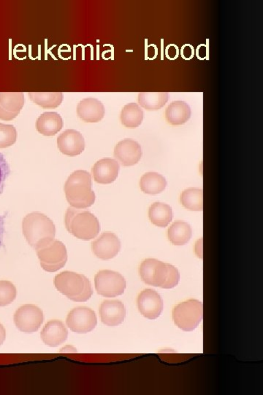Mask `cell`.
<instances>
[{"instance_id": "1", "label": "cell", "mask_w": 263, "mask_h": 395, "mask_svg": "<svg viewBox=\"0 0 263 395\" xmlns=\"http://www.w3.org/2000/svg\"><path fill=\"white\" fill-rule=\"evenodd\" d=\"M91 174L78 170L71 174L65 184L66 200L76 209H87L95 204V193L93 191Z\"/></svg>"}, {"instance_id": "2", "label": "cell", "mask_w": 263, "mask_h": 395, "mask_svg": "<svg viewBox=\"0 0 263 395\" xmlns=\"http://www.w3.org/2000/svg\"><path fill=\"white\" fill-rule=\"evenodd\" d=\"M139 275L146 284L165 289L175 288L180 280L179 272L174 266L155 259L142 261Z\"/></svg>"}, {"instance_id": "3", "label": "cell", "mask_w": 263, "mask_h": 395, "mask_svg": "<svg viewBox=\"0 0 263 395\" xmlns=\"http://www.w3.org/2000/svg\"><path fill=\"white\" fill-rule=\"evenodd\" d=\"M65 224L69 233L84 241L95 239L101 229L98 219L93 213L72 206L65 213Z\"/></svg>"}, {"instance_id": "4", "label": "cell", "mask_w": 263, "mask_h": 395, "mask_svg": "<svg viewBox=\"0 0 263 395\" xmlns=\"http://www.w3.org/2000/svg\"><path fill=\"white\" fill-rule=\"evenodd\" d=\"M23 235L29 245L36 250L43 243L55 239L56 226L52 220L41 213L26 215L22 222Z\"/></svg>"}, {"instance_id": "5", "label": "cell", "mask_w": 263, "mask_h": 395, "mask_svg": "<svg viewBox=\"0 0 263 395\" xmlns=\"http://www.w3.org/2000/svg\"><path fill=\"white\" fill-rule=\"evenodd\" d=\"M54 284L59 292L77 303H84L93 295L89 279L82 274L62 272L55 276Z\"/></svg>"}, {"instance_id": "6", "label": "cell", "mask_w": 263, "mask_h": 395, "mask_svg": "<svg viewBox=\"0 0 263 395\" xmlns=\"http://www.w3.org/2000/svg\"><path fill=\"white\" fill-rule=\"evenodd\" d=\"M36 250L42 268L48 273L61 270L67 261V248L59 240L54 239L45 242Z\"/></svg>"}, {"instance_id": "7", "label": "cell", "mask_w": 263, "mask_h": 395, "mask_svg": "<svg viewBox=\"0 0 263 395\" xmlns=\"http://www.w3.org/2000/svg\"><path fill=\"white\" fill-rule=\"evenodd\" d=\"M203 317V306L198 299H189L177 305L173 310V319L183 331L192 332L201 323Z\"/></svg>"}, {"instance_id": "8", "label": "cell", "mask_w": 263, "mask_h": 395, "mask_svg": "<svg viewBox=\"0 0 263 395\" xmlns=\"http://www.w3.org/2000/svg\"><path fill=\"white\" fill-rule=\"evenodd\" d=\"M95 286L99 295L110 298L123 295L127 283L120 273L106 270L96 274Z\"/></svg>"}, {"instance_id": "9", "label": "cell", "mask_w": 263, "mask_h": 395, "mask_svg": "<svg viewBox=\"0 0 263 395\" xmlns=\"http://www.w3.org/2000/svg\"><path fill=\"white\" fill-rule=\"evenodd\" d=\"M14 321L19 331L25 333L36 332L43 323V312L36 306H23L16 311Z\"/></svg>"}, {"instance_id": "10", "label": "cell", "mask_w": 263, "mask_h": 395, "mask_svg": "<svg viewBox=\"0 0 263 395\" xmlns=\"http://www.w3.org/2000/svg\"><path fill=\"white\" fill-rule=\"evenodd\" d=\"M66 323L68 328L73 332L86 334L95 330L98 319L93 310L79 307L68 313Z\"/></svg>"}, {"instance_id": "11", "label": "cell", "mask_w": 263, "mask_h": 395, "mask_svg": "<svg viewBox=\"0 0 263 395\" xmlns=\"http://www.w3.org/2000/svg\"><path fill=\"white\" fill-rule=\"evenodd\" d=\"M137 306L141 314L150 320L156 319L162 314L163 300L153 289H145L140 293L137 299Z\"/></svg>"}, {"instance_id": "12", "label": "cell", "mask_w": 263, "mask_h": 395, "mask_svg": "<svg viewBox=\"0 0 263 395\" xmlns=\"http://www.w3.org/2000/svg\"><path fill=\"white\" fill-rule=\"evenodd\" d=\"M91 250L98 259L110 260L121 250V242L112 232H104L91 243Z\"/></svg>"}, {"instance_id": "13", "label": "cell", "mask_w": 263, "mask_h": 395, "mask_svg": "<svg viewBox=\"0 0 263 395\" xmlns=\"http://www.w3.org/2000/svg\"><path fill=\"white\" fill-rule=\"evenodd\" d=\"M114 158L123 167H133L139 164L142 157L141 145L133 139L126 138L114 148Z\"/></svg>"}, {"instance_id": "14", "label": "cell", "mask_w": 263, "mask_h": 395, "mask_svg": "<svg viewBox=\"0 0 263 395\" xmlns=\"http://www.w3.org/2000/svg\"><path fill=\"white\" fill-rule=\"evenodd\" d=\"M25 102L23 92H0V120H14L24 107Z\"/></svg>"}, {"instance_id": "15", "label": "cell", "mask_w": 263, "mask_h": 395, "mask_svg": "<svg viewBox=\"0 0 263 395\" xmlns=\"http://www.w3.org/2000/svg\"><path fill=\"white\" fill-rule=\"evenodd\" d=\"M57 147L65 156L81 155L85 149L84 136L76 130H66L57 138Z\"/></svg>"}, {"instance_id": "16", "label": "cell", "mask_w": 263, "mask_h": 395, "mask_svg": "<svg viewBox=\"0 0 263 395\" xmlns=\"http://www.w3.org/2000/svg\"><path fill=\"white\" fill-rule=\"evenodd\" d=\"M101 321L109 327H117L122 323L126 317L124 305L119 300H107L100 308Z\"/></svg>"}, {"instance_id": "17", "label": "cell", "mask_w": 263, "mask_h": 395, "mask_svg": "<svg viewBox=\"0 0 263 395\" xmlns=\"http://www.w3.org/2000/svg\"><path fill=\"white\" fill-rule=\"evenodd\" d=\"M120 166L119 162L112 158H104L95 162L91 169L94 180L99 184H111L119 175Z\"/></svg>"}, {"instance_id": "18", "label": "cell", "mask_w": 263, "mask_h": 395, "mask_svg": "<svg viewBox=\"0 0 263 395\" xmlns=\"http://www.w3.org/2000/svg\"><path fill=\"white\" fill-rule=\"evenodd\" d=\"M104 104L96 98H87L78 104V117L85 122H98L104 119Z\"/></svg>"}, {"instance_id": "19", "label": "cell", "mask_w": 263, "mask_h": 395, "mask_svg": "<svg viewBox=\"0 0 263 395\" xmlns=\"http://www.w3.org/2000/svg\"><path fill=\"white\" fill-rule=\"evenodd\" d=\"M67 337V329L65 323L59 320L49 321L41 333L43 342L50 347H56L64 343Z\"/></svg>"}, {"instance_id": "20", "label": "cell", "mask_w": 263, "mask_h": 395, "mask_svg": "<svg viewBox=\"0 0 263 395\" xmlns=\"http://www.w3.org/2000/svg\"><path fill=\"white\" fill-rule=\"evenodd\" d=\"M63 126V120L60 114L56 112L43 113L36 122L37 131L45 136H55L62 129Z\"/></svg>"}, {"instance_id": "21", "label": "cell", "mask_w": 263, "mask_h": 395, "mask_svg": "<svg viewBox=\"0 0 263 395\" xmlns=\"http://www.w3.org/2000/svg\"><path fill=\"white\" fill-rule=\"evenodd\" d=\"M191 118V109L185 101L176 100L171 103L165 110V119L172 125H182Z\"/></svg>"}, {"instance_id": "22", "label": "cell", "mask_w": 263, "mask_h": 395, "mask_svg": "<svg viewBox=\"0 0 263 395\" xmlns=\"http://www.w3.org/2000/svg\"><path fill=\"white\" fill-rule=\"evenodd\" d=\"M173 215L172 208L167 204L155 202L148 209V217L157 227H167L172 222Z\"/></svg>"}, {"instance_id": "23", "label": "cell", "mask_w": 263, "mask_h": 395, "mask_svg": "<svg viewBox=\"0 0 263 395\" xmlns=\"http://www.w3.org/2000/svg\"><path fill=\"white\" fill-rule=\"evenodd\" d=\"M139 185L144 193L157 195L165 190L167 181L161 174L157 172H148L141 178Z\"/></svg>"}, {"instance_id": "24", "label": "cell", "mask_w": 263, "mask_h": 395, "mask_svg": "<svg viewBox=\"0 0 263 395\" xmlns=\"http://www.w3.org/2000/svg\"><path fill=\"white\" fill-rule=\"evenodd\" d=\"M192 230L189 224L185 222H174L168 230V237L169 241L174 246H185L191 239Z\"/></svg>"}, {"instance_id": "25", "label": "cell", "mask_w": 263, "mask_h": 395, "mask_svg": "<svg viewBox=\"0 0 263 395\" xmlns=\"http://www.w3.org/2000/svg\"><path fill=\"white\" fill-rule=\"evenodd\" d=\"M144 117L143 109L139 104L134 103L125 105L120 115L122 124L130 129L139 127L143 122Z\"/></svg>"}, {"instance_id": "26", "label": "cell", "mask_w": 263, "mask_h": 395, "mask_svg": "<svg viewBox=\"0 0 263 395\" xmlns=\"http://www.w3.org/2000/svg\"><path fill=\"white\" fill-rule=\"evenodd\" d=\"M168 101V92H141L138 96L139 105L147 111L162 109Z\"/></svg>"}, {"instance_id": "27", "label": "cell", "mask_w": 263, "mask_h": 395, "mask_svg": "<svg viewBox=\"0 0 263 395\" xmlns=\"http://www.w3.org/2000/svg\"><path fill=\"white\" fill-rule=\"evenodd\" d=\"M31 100L44 109L59 107L63 100L62 92H29Z\"/></svg>"}, {"instance_id": "28", "label": "cell", "mask_w": 263, "mask_h": 395, "mask_svg": "<svg viewBox=\"0 0 263 395\" xmlns=\"http://www.w3.org/2000/svg\"><path fill=\"white\" fill-rule=\"evenodd\" d=\"M203 190L199 189H188L182 192L181 203L190 211H203Z\"/></svg>"}, {"instance_id": "29", "label": "cell", "mask_w": 263, "mask_h": 395, "mask_svg": "<svg viewBox=\"0 0 263 395\" xmlns=\"http://www.w3.org/2000/svg\"><path fill=\"white\" fill-rule=\"evenodd\" d=\"M16 298V288L12 282L0 281V307L10 305Z\"/></svg>"}, {"instance_id": "30", "label": "cell", "mask_w": 263, "mask_h": 395, "mask_svg": "<svg viewBox=\"0 0 263 395\" xmlns=\"http://www.w3.org/2000/svg\"><path fill=\"white\" fill-rule=\"evenodd\" d=\"M16 139L17 131L14 125L0 123V148L4 149L14 145Z\"/></svg>"}, {"instance_id": "31", "label": "cell", "mask_w": 263, "mask_h": 395, "mask_svg": "<svg viewBox=\"0 0 263 395\" xmlns=\"http://www.w3.org/2000/svg\"><path fill=\"white\" fill-rule=\"evenodd\" d=\"M10 165L5 158V156L0 153V195H2L5 189V184L10 177Z\"/></svg>"}, {"instance_id": "32", "label": "cell", "mask_w": 263, "mask_h": 395, "mask_svg": "<svg viewBox=\"0 0 263 395\" xmlns=\"http://www.w3.org/2000/svg\"><path fill=\"white\" fill-rule=\"evenodd\" d=\"M180 52V54L183 59L185 61H191L196 54V51L191 44H185L182 46Z\"/></svg>"}, {"instance_id": "33", "label": "cell", "mask_w": 263, "mask_h": 395, "mask_svg": "<svg viewBox=\"0 0 263 395\" xmlns=\"http://www.w3.org/2000/svg\"><path fill=\"white\" fill-rule=\"evenodd\" d=\"M179 49L175 44H170L165 49V56L170 61L176 60L179 56Z\"/></svg>"}, {"instance_id": "34", "label": "cell", "mask_w": 263, "mask_h": 395, "mask_svg": "<svg viewBox=\"0 0 263 395\" xmlns=\"http://www.w3.org/2000/svg\"><path fill=\"white\" fill-rule=\"evenodd\" d=\"M8 215V213L4 215H0V249H1L4 246V235L5 233V218Z\"/></svg>"}, {"instance_id": "35", "label": "cell", "mask_w": 263, "mask_h": 395, "mask_svg": "<svg viewBox=\"0 0 263 395\" xmlns=\"http://www.w3.org/2000/svg\"><path fill=\"white\" fill-rule=\"evenodd\" d=\"M197 56L198 59L205 60L207 59L208 56V47L205 45H201L198 46L197 50Z\"/></svg>"}, {"instance_id": "36", "label": "cell", "mask_w": 263, "mask_h": 395, "mask_svg": "<svg viewBox=\"0 0 263 395\" xmlns=\"http://www.w3.org/2000/svg\"><path fill=\"white\" fill-rule=\"evenodd\" d=\"M60 353L63 354H70V353H77L76 348L73 345H67L61 348Z\"/></svg>"}, {"instance_id": "37", "label": "cell", "mask_w": 263, "mask_h": 395, "mask_svg": "<svg viewBox=\"0 0 263 395\" xmlns=\"http://www.w3.org/2000/svg\"><path fill=\"white\" fill-rule=\"evenodd\" d=\"M6 339V331L3 325L0 323V345H2Z\"/></svg>"}]
</instances>
